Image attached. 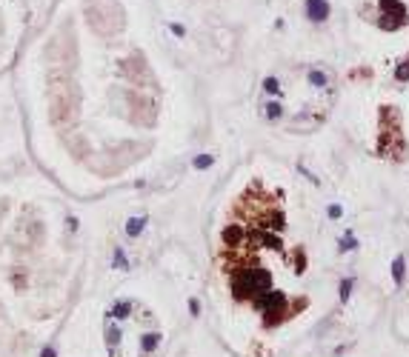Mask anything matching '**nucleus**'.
<instances>
[{
    "label": "nucleus",
    "instance_id": "1",
    "mask_svg": "<svg viewBox=\"0 0 409 357\" xmlns=\"http://www.w3.org/2000/svg\"><path fill=\"white\" fill-rule=\"evenodd\" d=\"M49 114L57 126L78 117V89L66 77H52L49 83Z\"/></svg>",
    "mask_w": 409,
    "mask_h": 357
},
{
    "label": "nucleus",
    "instance_id": "2",
    "mask_svg": "<svg viewBox=\"0 0 409 357\" xmlns=\"http://www.w3.org/2000/svg\"><path fill=\"white\" fill-rule=\"evenodd\" d=\"M378 152L383 157H404L407 154V143L401 137V114L383 106L381 109V140H378Z\"/></svg>",
    "mask_w": 409,
    "mask_h": 357
},
{
    "label": "nucleus",
    "instance_id": "3",
    "mask_svg": "<svg viewBox=\"0 0 409 357\" xmlns=\"http://www.w3.org/2000/svg\"><path fill=\"white\" fill-rule=\"evenodd\" d=\"M381 12H383V15L378 20V26L386 29V32H395V29H401V26L409 23L407 6H404L401 0H381Z\"/></svg>",
    "mask_w": 409,
    "mask_h": 357
},
{
    "label": "nucleus",
    "instance_id": "4",
    "mask_svg": "<svg viewBox=\"0 0 409 357\" xmlns=\"http://www.w3.org/2000/svg\"><path fill=\"white\" fill-rule=\"evenodd\" d=\"M303 9H306V17L312 23H324L329 17V0H306Z\"/></svg>",
    "mask_w": 409,
    "mask_h": 357
},
{
    "label": "nucleus",
    "instance_id": "5",
    "mask_svg": "<svg viewBox=\"0 0 409 357\" xmlns=\"http://www.w3.org/2000/svg\"><path fill=\"white\" fill-rule=\"evenodd\" d=\"M244 229H241V223H232V226L223 229V246H229V249H235V246L244 243Z\"/></svg>",
    "mask_w": 409,
    "mask_h": 357
},
{
    "label": "nucleus",
    "instance_id": "6",
    "mask_svg": "<svg viewBox=\"0 0 409 357\" xmlns=\"http://www.w3.org/2000/svg\"><path fill=\"white\" fill-rule=\"evenodd\" d=\"M263 117L266 120H280L283 117V106H280V100L275 98V100H263Z\"/></svg>",
    "mask_w": 409,
    "mask_h": 357
},
{
    "label": "nucleus",
    "instance_id": "7",
    "mask_svg": "<svg viewBox=\"0 0 409 357\" xmlns=\"http://www.w3.org/2000/svg\"><path fill=\"white\" fill-rule=\"evenodd\" d=\"M263 92H266V95H272V98H278V95H280V80L275 77V75H269V77L263 80Z\"/></svg>",
    "mask_w": 409,
    "mask_h": 357
},
{
    "label": "nucleus",
    "instance_id": "8",
    "mask_svg": "<svg viewBox=\"0 0 409 357\" xmlns=\"http://www.w3.org/2000/svg\"><path fill=\"white\" fill-rule=\"evenodd\" d=\"M143 223H146L143 217H132V220H126V234H129V237H137V234L143 231Z\"/></svg>",
    "mask_w": 409,
    "mask_h": 357
},
{
    "label": "nucleus",
    "instance_id": "9",
    "mask_svg": "<svg viewBox=\"0 0 409 357\" xmlns=\"http://www.w3.org/2000/svg\"><path fill=\"white\" fill-rule=\"evenodd\" d=\"M404 269H407V260L398 255V257H395V263H392V277H395V283H398V286L404 283Z\"/></svg>",
    "mask_w": 409,
    "mask_h": 357
},
{
    "label": "nucleus",
    "instance_id": "10",
    "mask_svg": "<svg viewBox=\"0 0 409 357\" xmlns=\"http://www.w3.org/2000/svg\"><path fill=\"white\" fill-rule=\"evenodd\" d=\"M129 311H132V303H126V300H120L112 311H109V317H117V320H123V317H129Z\"/></svg>",
    "mask_w": 409,
    "mask_h": 357
},
{
    "label": "nucleus",
    "instance_id": "11",
    "mask_svg": "<svg viewBox=\"0 0 409 357\" xmlns=\"http://www.w3.org/2000/svg\"><path fill=\"white\" fill-rule=\"evenodd\" d=\"M395 77H398L401 83H407V80H409V57H407V60H404L401 66H398V69H395Z\"/></svg>",
    "mask_w": 409,
    "mask_h": 357
},
{
    "label": "nucleus",
    "instance_id": "12",
    "mask_svg": "<svg viewBox=\"0 0 409 357\" xmlns=\"http://www.w3.org/2000/svg\"><path fill=\"white\" fill-rule=\"evenodd\" d=\"M115 266L117 269H129V260L123 255V249H115Z\"/></svg>",
    "mask_w": 409,
    "mask_h": 357
},
{
    "label": "nucleus",
    "instance_id": "13",
    "mask_svg": "<svg viewBox=\"0 0 409 357\" xmlns=\"http://www.w3.org/2000/svg\"><path fill=\"white\" fill-rule=\"evenodd\" d=\"M206 166H212V154H197L195 157V169H206Z\"/></svg>",
    "mask_w": 409,
    "mask_h": 357
},
{
    "label": "nucleus",
    "instance_id": "14",
    "mask_svg": "<svg viewBox=\"0 0 409 357\" xmlns=\"http://www.w3.org/2000/svg\"><path fill=\"white\" fill-rule=\"evenodd\" d=\"M349 289H352V280H344V283H341V297H349Z\"/></svg>",
    "mask_w": 409,
    "mask_h": 357
},
{
    "label": "nucleus",
    "instance_id": "15",
    "mask_svg": "<svg viewBox=\"0 0 409 357\" xmlns=\"http://www.w3.org/2000/svg\"><path fill=\"white\" fill-rule=\"evenodd\" d=\"M172 32L178 34V37H183V34H186V29H183V26H180V23H172Z\"/></svg>",
    "mask_w": 409,
    "mask_h": 357
},
{
    "label": "nucleus",
    "instance_id": "16",
    "mask_svg": "<svg viewBox=\"0 0 409 357\" xmlns=\"http://www.w3.org/2000/svg\"><path fill=\"white\" fill-rule=\"evenodd\" d=\"M329 217H341V206H329Z\"/></svg>",
    "mask_w": 409,
    "mask_h": 357
},
{
    "label": "nucleus",
    "instance_id": "17",
    "mask_svg": "<svg viewBox=\"0 0 409 357\" xmlns=\"http://www.w3.org/2000/svg\"><path fill=\"white\" fill-rule=\"evenodd\" d=\"M40 357H57V355H55V349H49V346H46V349L40 352Z\"/></svg>",
    "mask_w": 409,
    "mask_h": 357
},
{
    "label": "nucleus",
    "instance_id": "18",
    "mask_svg": "<svg viewBox=\"0 0 409 357\" xmlns=\"http://www.w3.org/2000/svg\"><path fill=\"white\" fill-rule=\"evenodd\" d=\"M189 308H192V314H197V311H200V306H197V300H189Z\"/></svg>",
    "mask_w": 409,
    "mask_h": 357
}]
</instances>
